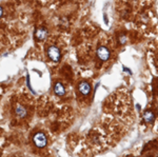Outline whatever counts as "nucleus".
Returning a JSON list of instances; mask_svg holds the SVG:
<instances>
[{
    "mask_svg": "<svg viewBox=\"0 0 158 157\" xmlns=\"http://www.w3.org/2000/svg\"><path fill=\"white\" fill-rule=\"evenodd\" d=\"M96 54H97V57L101 61H106V60H109L110 57H111V52H110V50L106 47H104V45H100V47L98 48L97 51H96Z\"/></svg>",
    "mask_w": 158,
    "mask_h": 157,
    "instance_id": "obj_1",
    "label": "nucleus"
},
{
    "mask_svg": "<svg viewBox=\"0 0 158 157\" xmlns=\"http://www.w3.org/2000/svg\"><path fill=\"white\" fill-rule=\"evenodd\" d=\"M2 14H3V10H2V7L0 6V17L2 16Z\"/></svg>",
    "mask_w": 158,
    "mask_h": 157,
    "instance_id": "obj_11",
    "label": "nucleus"
},
{
    "mask_svg": "<svg viewBox=\"0 0 158 157\" xmlns=\"http://www.w3.org/2000/svg\"><path fill=\"white\" fill-rule=\"evenodd\" d=\"M119 42H120L121 44L126 43V42H127V37L126 36H121L120 38H119Z\"/></svg>",
    "mask_w": 158,
    "mask_h": 157,
    "instance_id": "obj_10",
    "label": "nucleus"
},
{
    "mask_svg": "<svg viewBox=\"0 0 158 157\" xmlns=\"http://www.w3.org/2000/svg\"><path fill=\"white\" fill-rule=\"evenodd\" d=\"M54 92L55 94L57 96H63L65 93V90H64V87L62 85V83L60 82H57L56 85H54Z\"/></svg>",
    "mask_w": 158,
    "mask_h": 157,
    "instance_id": "obj_8",
    "label": "nucleus"
},
{
    "mask_svg": "<svg viewBox=\"0 0 158 157\" xmlns=\"http://www.w3.org/2000/svg\"><path fill=\"white\" fill-rule=\"evenodd\" d=\"M78 90L82 95L86 96V95L90 94V92H91V85L86 81H81L78 85Z\"/></svg>",
    "mask_w": 158,
    "mask_h": 157,
    "instance_id": "obj_4",
    "label": "nucleus"
},
{
    "mask_svg": "<svg viewBox=\"0 0 158 157\" xmlns=\"http://www.w3.org/2000/svg\"><path fill=\"white\" fill-rule=\"evenodd\" d=\"M15 113H16V115L18 116V117L23 118V117H25V116H27V109L23 107V105H16V107H15Z\"/></svg>",
    "mask_w": 158,
    "mask_h": 157,
    "instance_id": "obj_7",
    "label": "nucleus"
},
{
    "mask_svg": "<svg viewBox=\"0 0 158 157\" xmlns=\"http://www.w3.org/2000/svg\"><path fill=\"white\" fill-rule=\"evenodd\" d=\"M48 55H49V57L55 62L59 61L60 57H61V53L59 49H58L57 47H54V45L49 48V50H48Z\"/></svg>",
    "mask_w": 158,
    "mask_h": 157,
    "instance_id": "obj_3",
    "label": "nucleus"
},
{
    "mask_svg": "<svg viewBox=\"0 0 158 157\" xmlns=\"http://www.w3.org/2000/svg\"><path fill=\"white\" fill-rule=\"evenodd\" d=\"M33 141H34V143L38 148H44L47 146V137H45L44 133L42 132H38L35 134Z\"/></svg>",
    "mask_w": 158,
    "mask_h": 157,
    "instance_id": "obj_2",
    "label": "nucleus"
},
{
    "mask_svg": "<svg viewBox=\"0 0 158 157\" xmlns=\"http://www.w3.org/2000/svg\"><path fill=\"white\" fill-rule=\"evenodd\" d=\"M152 59V64L156 68L157 72H158V49H156L154 52L152 53V56H150Z\"/></svg>",
    "mask_w": 158,
    "mask_h": 157,
    "instance_id": "obj_9",
    "label": "nucleus"
},
{
    "mask_svg": "<svg viewBox=\"0 0 158 157\" xmlns=\"http://www.w3.org/2000/svg\"><path fill=\"white\" fill-rule=\"evenodd\" d=\"M142 117H143V120L146 123H152L153 121L155 119V113L153 112L152 110H147L146 112L143 113V115H142Z\"/></svg>",
    "mask_w": 158,
    "mask_h": 157,
    "instance_id": "obj_5",
    "label": "nucleus"
},
{
    "mask_svg": "<svg viewBox=\"0 0 158 157\" xmlns=\"http://www.w3.org/2000/svg\"><path fill=\"white\" fill-rule=\"evenodd\" d=\"M48 36V31L45 27H38L35 32V37L37 40H43L45 39V37Z\"/></svg>",
    "mask_w": 158,
    "mask_h": 157,
    "instance_id": "obj_6",
    "label": "nucleus"
}]
</instances>
